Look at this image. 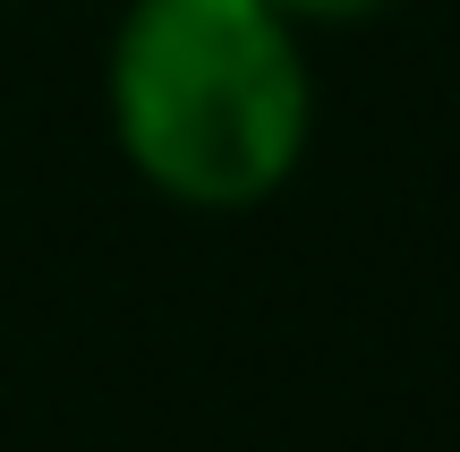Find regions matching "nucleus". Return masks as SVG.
Returning a JSON list of instances; mask_svg holds the SVG:
<instances>
[{
	"mask_svg": "<svg viewBox=\"0 0 460 452\" xmlns=\"http://www.w3.org/2000/svg\"><path fill=\"white\" fill-rule=\"evenodd\" d=\"M273 9L290 17L298 34H307V26H367V17L401 9V0H273Z\"/></svg>",
	"mask_w": 460,
	"mask_h": 452,
	"instance_id": "2",
	"label": "nucleus"
},
{
	"mask_svg": "<svg viewBox=\"0 0 460 452\" xmlns=\"http://www.w3.org/2000/svg\"><path fill=\"white\" fill-rule=\"evenodd\" d=\"M111 137L154 197L247 214L307 163V43L273 0H137L102 68Z\"/></svg>",
	"mask_w": 460,
	"mask_h": 452,
	"instance_id": "1",
	"label": "nucleus"
}]
</instances>
